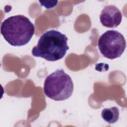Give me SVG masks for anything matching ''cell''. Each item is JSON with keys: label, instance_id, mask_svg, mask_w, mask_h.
Here are the masks:
<instances>
[{"label": "cell", "instance_id": "1", "mask_svg": "<svg viewBox=\"0 0 127 127\" xmlns=\"http://www.w3.org/2000/svg\"><path fill=\"white\" fill-rule=\"evenodd\" d=\"M67 37L61 32L52 29L46 31L40 37L37 45L32 50V54L48 61L62 59L69 49Z\"/></svg>", "mask_w": 127, "mask_h": 127}, {"label": "cell", "instance_id": "2", "mask_svg": "<svg viewBox=\"0 0 127 127\" xmlns=\"http://www.w3.org/2000/svg\"><path fill=\"white\" fill-rule=\"evenodd\" d=\"M35 27L27 17L23 15L10 16L4 20L0 32L4 40L13 46L26 45L34 34Z\"/></svg>", "mask_w": 127, "mask_h": 127}, {"label": "cell", "instance_id": "6", "mask_svg": "<svg viewBox=\"0 0 127 127\" xmlns=\"http://www.w3.org/2000/svg\"><path fill=\"white\" fill-rule=\"evenodd\" d=\"M120 112L117 107L104 109L101 113L102 119L109 124L116 123L119 118Z\"/></svg>", "mask_w": 127, "mask_h": 127}, {"label": "cell", "instance_id": "5", "mask_svg": "<svg viewBox=\"0 0 127 127\" xmlns=\"http://www.w3.org/2000/svg\"><path fill=\"white\" fill-rule=\"evenodd\" d=\"M122 14L117 7L114 5L105 6L102 10L100 20L102 24L108 28H115L120 25Z\"/></svg>", "mask_w": 127, "mask_h": 127}, {"label": "cell", "instance_id": "3", "mask_svg": "<svg viewBox=\"0 0 127 127\" xmlns=\"http://www.w3.org/2000/svg\"><path fill=\"white\" fill-rule=\"evenodd\" d=\"M74 89L70 76L63 69H57L46 78L43 90L49 98L55 101H63L69 98Z\"/></svg>", "mask_w": 127, "mask_h": 127}, {"label": "cell", "instance_id": "4", "mask_svg": "<svg viewBox=\"0 0 127 127\" xmlns=\"http://www.w3.org/2000/svg\"><path fill=\"white\" fill-rule=\"evenodd\" d=\"M98 47L104 57L112 60L122 55L126 47V41L120 32L110 30L101 35L98 39Z\"/></svg>", "mask_w": 127, "mask_h": 127}]
</instances>
